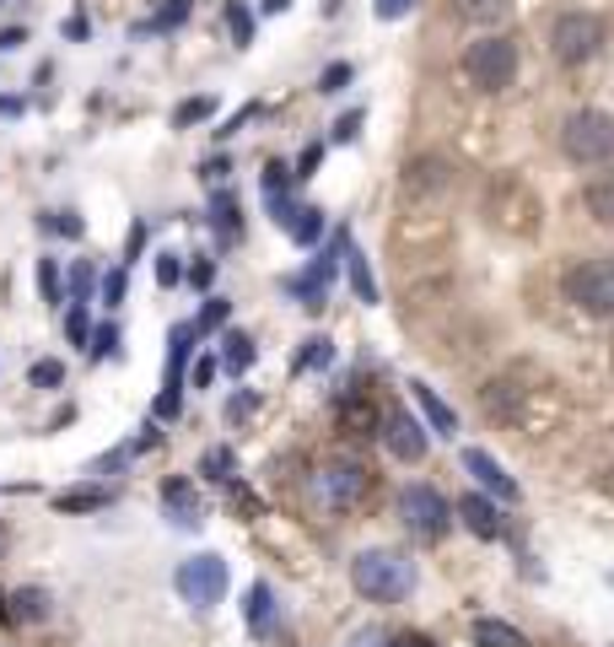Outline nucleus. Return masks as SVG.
Masks as SVG:
<instances>
[{
  "label": "nucleus",
  "instance_id": "1",
  "mask_svg": "<svg viewBox=\"0 0 614 647\" xmlns=\"http://www.w3.org/2000/svg\"><path fill=\"white\" fill-rule=\"evenodd\" d=\"M351 582H356V593L372 599V604H399L416 588V567L405 556H394V550H362L351 561Z\"/></svg>",
  "mask_w": 614,
  "mask_h": 647
},
{
  "label": "nucleus",
  "instance_id": "2",
  "mask_svg": "<svg viewBox=\"0 0 614 647\" xmlns=\"http://www.w3.org/2000/svg\"><path fill=\"white\" fill-rule=\"evenodd\" d=\"M560 151L582 168H604L614 162V120L599 109H577L560 120Z\"/></svg>",
  "mask_w": 614,
  "mask_h": 647
},
{
  "label": "nucleus",
  "instance_id": "3",
  "mask_svg": "<svg viewBox=\"0 0 614 647\" xmlns=\"http://www.w3.org/2000/svg\"><path fill=\"white\" fill-rule=\"evenodd\" d=\"M560 292L577 314L588 319H610L614 314V259H577L560 275Z\"/></svg>",
  "mask_w": 614,
  "mask_h": 647
},
{
  "label": "nucleus",
  "instance_id": "4",
  "mask_svg": "<svg viewBox=\"0 0 614 647\" xmlns=\"http://www.w3.org/2000/svg\"><path fill=\"white\" fill-rule=\"evenodd\" d=\"M464 76H469V87L475 92H507L512 81H518V44L512 38H501V33H486V38H475L469 49H464Z\"/></svg>",
  "mask_w": 614,
  "mask_h": 647
},
{
  "label": "nucleus",
  "instance_id": "5",
  "mask_svg": "<svg viewBox=\"0 0 614 647\" xmlns=\"http://www.w3.org/2000/svg\"><path fill=\"white\" fill-rule=\"evenodd\" d=\"M312 491H318V502H323L329 513H351V508H362L372 497V469L362 458H329V464L318 469Z\"/></svg>",
  "mask_w": 614,
  "mask_h": 647
},
{
  "label": "nucleus",
  "instance_id": "6",
  "mask_svg": "<svg viewBox=\"0 0 614 647\" xmlns=\"http://www.w3.org/2000/svg\"><path fill=\"white\" fill-rule=\"evenodd\" d=\"M604 49V22L593 11H560L550 27V55L560 65H588Z\"/></svg>",
  "mask_w": 614,
  "mask_h": 647
},
{
  "label": "nucleus",
  "instance_id": "7",
  "mask_svg": "<svg viewBox=\"0 0 614 647\" xmlns=\"http://www.w3.org/2000/svg\"><path fill=\"white\" fill-rule=\"evenodd\" d=\"M399 518H405L410 540H421V545H436V540L447 534V523H453L442 491H431V486H410V491L399 497Z\"/></svg>",
  "mask_w": 614,
  "mask_h": 647
},
{
  "label": "nucleus",
  "instance_id": "8",
  "mask_svg": "<svg viewBox=\"0 0 614 647\" xmlns=\"http://www.w3.org/2000/svg\"><path fill=\"white\" fill-rule=\"evenodd\" d=\"M179 593H184L189 604H200V610H211V604H221V593H227V561L221 556H194L179 567Z\"/></svg>",
  "mask_w": 614,
  "mask_h": 647
},
{
  "label": "nucleus",
  "instance_id": "9",
  "mask_svg": "<svg viewBox=\"0 0 614 647\" xmlns=\"http://www.w3.org/2000/svg\"><path fill=\"white\" fill-rule=\"evenodd\" d=\"M453 190V162L447 157H416V162H405V179H399V194L405 200H442V194Z\"/></svg>",
  "mask_w": 614,
  "mask_h": 647
},
{
  "label": "nucleus",
  "instance_id": "10",
  "mask_svg": "<svg viewBox=\"0 0 614 647\" xmlns=\"http://www.w3.org/2000/svg\"><path fill=\"white\" fill-rule=\"evenodd\" d=\"M377 438L388 443V453L394 458H405V464H421L431 449V438H427V427L410 416V410H388L383 416V427H377Z\"/></svg>",
  "mask_w": 614,
  "mask_h": 647
},
{
  "label": "nucleus",
  "instance_id": "11",
  "mask_svg": "<svg viewBox=\"0 0 614 647\" xmlns=\"http://www.w3.org/2000/svg\"><path fill=\"white\" fill-rule=\"evenodd\" d=\"M334 421H340V432L345 438H377V427H383V410L372 405V394L362 384H351L340 394V405H334Z\"/></svg>",
  "mask_w": 614,
  "mask_h": 647
},
{
  "label": "nucleus",
  "instance_id": "12",
  "mask_svg": "<svg viewBox=\"0 0 614 647\" xmlns=\"http://www.w3.org/2000/svg\"><path fill=\"white\" fill-rule=\"evenodd\" d=\"M528 394L534 388H523V373H507V378H491V384L480 388V405H486V416H496V421H518Z\"/></svg>",
  "mask_w": 614,
  "mask_h": 647
},
{
  "label": "nucleus",
  "instance_id": "13",
  "mask_svg": "<svg viewBox=\"0 0 614 647\" xmlns=\"http://www.w3.org/2000/svg\"><path fill=\"white\" fill-rule=\"evenodd\" d=\"M464 469H469V475H475V480L491 491L496 502H507V508L523 497V491H518V480H512V475H507V469H501V464H496L486 449H464Z\"/></svg>",
  "mask_w": 614,
  "mask_h": 647
},
{
  "label": "nucleus",
  "instance_id": "14",
  "mask_svg": "<svg viewBox=\"0 0 614 647\" xmlns=\"http://www.w3.org/2000/svg\"><path fill=\"white\" fill-rule=\"evenodd\" d=\"M458 518L469 523V534H480V540H501L507 534V518L496 508L491 497H480V491H469V497H458Z\"/></svg>",
  "mask_w": 614,
  "mask_h": 647
},
{
  "label": "nucleus",
  "instance_id": "15",
  "mask_svg": "<svg viewBox=\"0 0 614 647\" xmlns=\"http://www.w3.org/2000/svg\"><path fill=\"white\" fill-rule=\"evenodd\" d=\"M582 205H588V216H593L599 227H614V168H604V173H593V179H588Z\"/></svg>",
  "mask_w": 614,
  "mask_h": 647
},
{
  "label": "nucleus",
  "instance_id": "16",
  "mask_svg": "<svg viewBox=\"0 0 614 647\" xmlns=\"http://www.w3.org/2000/svg\"><path fill=\"white\" fill-rule=\"evenodd\" d=\"M507 11H512V0H453V16L469 27H496V22H507Z\"/></svg>",
  "mask_w": 614,
  "mask_h": 647
},
{
  "label": "nucleus",
  "instance_id": "17",
  "mask_svg": "<svg viewBox=\"0 0 614 647\" xmlns=\"http://www.w3.org/2000/svg\"><path fill=\"white\" fill-rule=\"evenodd\" d=\"M162 502H168L173 523H184V529H194V523H200V497H194V486H189V480H168V486H162Z\"/></svg>",
  "mask_w": 614,
  "mask_h": 647
},
{
  "label": "nucleus",
  "instance_id": "18",
  "mask_svg": "<svg viewBox=\"0 0 614 647\" xmlns=\"http://www.w3.org/2000/svg\"><path fill=\"white\" fill-rule=\"evenodd\" d=\"M5 615L22 621V626H33V621L49 615V593H44V588H16V593L5 599Z\"/></svg>",
  "mask_w": 614,
  "mask_h": 647
},
{
  "label": "nucleus",
  "instance_id": "19",
  "mask_svg": "<svg viewBox=\"0 0 614 647\" xmlns=\"http://www.w3.org/2000/svg\"><path fill=\"white\" fill-rule=\"evenodd\" d=\"M410 399L427 410V421L436 427V432H442V438H453V432H458V416H453V410L436 399V388H431V384H410Z\"/></svg>",
  "mask_w": 614,
  "mask_h": 647
},
{
  "label": "nucleus",
  "instance_id": "20",
  "mask_svg": "<svg viewBox=\"0 0 614 647\" xmlns=\"http://www.w3.org/2000/svg\"><path fill=\"white\" fill-rule=\"evenodd\" d=\"M189 340H194V324H179L173 329V351H168V394H179L184 388V362H189Z\"/></svg>",
  "mask_w": 614,
  "mask_h": 647
},
{
  "label": "nucleus",
  "instance_id": "21",
  "mask_svg": "<svg viewBox=\"0 0 614 647\" xmlns=\"http://www.w3.org/2000/svg\"><path fill=\"white\" fill-rule=\"evenodd\" d=\"M475 643L480 647H528V637L518 632V626H507V621H475Z\"/></svg>",
  "mask_w": 614,
  "mask_h": 647
},
{
  "label": "nucleus",
  "instance_id": "22",
  "mask_svg": "<svg viewBox=\"0 0 614 647\" xmlns=\"http://www.w3.org/2000/svg\"><path fill=\"white\" fill-rule=\"evenodd\" d=\"M221 367H227V373H248V367H253V340H248L243 329H232V334L221 340Z\"/></svg>",
  "mask_w": 614,
  "mask_h": 647
},
{
  "label": "nucleus",
  "instance_id": "23",
  "mask_svg": "<svg viewBox=\"0 0 614 647\" xmlns=\"http://www.w3.org/2000/svg\"><path fill=\"white\" fill-rule=\"evenodd\" d=\"M286 232H292L297 243H318V238H323V211H318V205H303V211H292Z\"/></svg>",
  "mask_w": 614,
  "mask_h": 647
},
{
  "label": "nucleus",
  "instance_id": "24",
  "mask_svg": "<svg viewBox=\"0 0 614 647\" xmlns=\"http://www.w3.org/2000/svg\"><path fill=\"white\" fill-rule=\"evenodd\" d=\"M345 270H351V286H356V297H362V303H377V281H372L367 259L356 254L351 243H345Z\"/></svg>",
  "mask_w": 614,
  "mask_h": 647
},
{
  "label": "nucleus",
  "instance_id": "25",
  "mask_svg": "<svg viewBox=\"0 0 614 647\" xmlns=\"http://www.w3.org/2000/svg\"><path fill=\"white\" fill-rule=\"evenodd\" d=\"M270 604H275L270 588L253 582V588H248V626H253V632H270Z\"/></svg>",
  "mask_w": 614,
  "mask_h": 647
},
{
  "label": "nucleus",
  "instance_id": "26",
  "mask_svg": "<svg viewBox=\"0 0 614 647\" xmlns=\"http://www.w3.org/2000/svg\"><path fill=\"white\" fill-rule=\"evenodd\" d=\"M216 227H221V238H238L243 232V211H238L232 194H216Z\"/></svg>",
  "mask_w": 614,
  "mask_h": 647
},
{
  "label": "nucleus",
  "instance_id": "27",
  "mask_svg": "<svg viewBox=\"0 0 614 647\" xmlns=\"http://www.w3.org/2000/svg\"><path fill=\"white\" fill-rule=\"evenodd\" d=\"M103 502H109V491H65L55 508H60V513H92V508H103Z\"/></svg>",
  "mask_w": 614,
  "mask_h": 647
},
{
  "label": "nucleus",
  "instance_id": "28",
  "mask_svg": "<svg viewBox=\"0 0 614 647\" xmlns=\"http://www.w3.org/2000/svg\"><path fill=\"white\" fill-rule=\"evenodd\" d=\"M329 362H334V345H329L323 334H312V340H307V351L297 356V367H329Z\"/></svg>",
  "mask_w": 614,
  "mask_h": 647
},
{
  "label": "nucleus",
  "instance_id": "29",
  "mask_svg": "<svg viewBox=\"0 0 614 647\" xmlns=\"http://www.w3.org/2000/svg\"><path fill=\"white\" fill-rule=\"evenodd\" d=\"M227 22H232V38H238V44L253 38V16H248L243 0H227Z\"/></svg>",
  "mask_w": 614,
  "mask_h": 647
},
{
  "label": "nucleus",
  "instance_id": "30",
  "mask_svg": "<svg viewBox=\"0 0 614 647\" xmlns=\"http://www.w3.org/2000/svg\"><path fill=\"white\" fill-rule=\"evenodd\" d=\"M38 292H44V303H60V270H55V259H38Z\"/></svg>",
  "mask_w": 614,
  "mask_h": 647
},
{
  "label": "nucleus",
  "instance_id": "31",
  "mask_svg": "<svg viewBox=\"0 0 614 647\" xmlns=\"http://www.w3.org/2000/svg\"><path fill=\"white\" fill-rule=\"evenodd\" d=\"M205 114H216V103H211V98H189V103H179L173 125L184 129V125H194V120H205Z\"/></svg>",
  "mask_w": 614,
  "mask_h": 647
},
{
  "label": "nucleus",
  "instance_id": "32",
  "mask_svg": "<svg viewBox=\"0 0 614 647\" xmlns=\"http://www.w3.org/2000/svg\"><path fill=\"white\" fill-rule=\"evenodd\" d=\"M351 87V65L340 60V65H329L323 76H318V92H345Z\"/></svg>",
  "mask_w": 614,
  "mask_h": 647
},
{
  "label": "nucleus",
  "instance_id": "33",
  "mask_svg": "<svg viewBox=\"0 0 614 647\" xmlns=\"http://www.w3.org/2000/svg\"><path fill=\"white\" fill-rule=\"evenodd\" d=\"M60 384H65L60 362H33V388H60Z\"/></svg>",
  "mask_w": 614,
  "mask_h": 647
},
{
  "label": "nucleus",
  "instance_id": "34",
  "mask_svg": "<svg viewBox=\"0 0 614 647\" xmlns=\"http://www.w3.org/2000/svg\"><path fill=\"white\" fill-rule=\"evenodd\" d=\"M65 334H70L76 345H87V334H92V324H87V308H81V303H76L70 314H65Z\"/></svg>",
  "mask_w": 614,
  "mask_h": 647
},
{
  "label": "nucleus",
  "instance_id": "35",
  "mask_svg": "<svg viewBox=\"0 0 614 647\" xmlns=\"http://www.w3.org/2000/svg\"><path fill=\"white\" fill-rule=\"evenodd\" d=\"M184 16H189V0H168V5L151 16V27H179Z\"/></svg>",
  "mask_w": 614,
  "mask_h": 647
},
{
  "label": "nucleus",
  "instance_id": "36",
  "mask_svg": "<svg viewBox=\"0 0 614 647\" xmlns=\"http://www.w3.org/2000/svg\"><path fill=\"white\" fill-rule=\"evenodd\" d=\"M205 475H216V480H232V453H227V449H211V453H205Z\"/></svg>",
  "mask_w": 614,
  "mask_h": 647
},
{
  "label": "nucleus",
  "instance_id": "37",
  "mask_svg": "<svg viewBox=\"0 0 614 647\" xmlns=\"http://www.w3.org/2000/svg\"><path fill=\"white\" fill-rule=\"evenodd\" d=\"M92 286H98V275H92V264H76V270H70V292H76V297L87 303V297H92Z\"/></svg>",
  "mask_w": 614,
  "mask_h": 647
},
{
  "label": "nucleus",
  "instance_id": "38",
  "mask_svg": "<svg viewBox=\"0 0 614 647\" xmlns=\"http://www.w3.org/2000/svg\"><path fill=\"white\" fill-rule=\"evenodd\" d=\"M227 314H232V308H227L221 297H211V303H205V314H200V324H194V334H200V329H216V324H227Z\"/></svg>",
  "mask_w": 614,
  "mask_h": 647
},
{
  "label": "nucleus",
  "instance_id": "39",
  "mask_svg": "<svg viewBox=\"0 0 614 647\" xmlns=\"http://www.w3.org/2000/svg\"><path fill=\"white\" fill-rule=\"evenodd\" d=\"M286 184H292V168H286V162H270V168H264V190L286 194Z\"/></svg>",
  "mask_w": 614,
  "mask_h": 647
},
{
  "label": "nucleus",
  "instance_id": "40",
  "mask_svg": "<svg viewBox=\"0 0 614 647\" xmlns=\"http://www.w3.org/2000/svg\"><path fill=\"white\" fill-rule=\"evenodd\" d=\"M179 275H184V270H179V254H157V281H162V286H179Z\"/></svg>",
  "mask_w": 614,
  "mask_h": 647
},
{
  "label": "nucleus",
  "instance_id": "41",
  "mask_svg": "<svg viewBox=\"0 0 614 647\" xmlns=\"http://www.w3.org/2000/svg\"><path fill=\"white\" fill-rule=\"evenodd\" d=\"M114 345H120V329H114V324H103V329L92 334V356H109Z\"/></svg>",
  "mask_w": 614,
  "mask_h": 647
},
{
  "label": "nucleus",
  "instance_id": "42",
  "mask_svg": "<svg viewBox=\"0 0 614 647\" xmlns=\"http://www.w3.org/2000/svg\"><path fill=\"white\" fill-rule=\"evenodd\" d=\"M44 227H55V232H65V238H81V222H76V211H60V216H49Z\"/></svg>",
  "mask_w": 614,
  "mask_h": 647
},
{
  "label": "nucleus",
  "instance_id": "43",
  "mask_svg": "<svg viewBox=\"0 0 614 647\" xmlns=\"http://www.w3.org/2000/svg\"><path fill=\"white\" fill-rule=\"evenodd\" d=\"M103 303H109V308H120L124 303V270H114V275L103 281Z\"/></svg>",
  "mask_w": 614,
  "mask_h": 647
},
{
  "label": "nucleus",
  "instance_id": "44",
  "mask_svg": "<svg viewBox=\"0 0 614 647\" xmlns=\"http://www.w3.org/2000/svg\"><path fill=\"white\" fill-rule=\"evenodd\" d=\"M410 5H416V0H377V16H383V22H399Z\"/></svg>",
  "mask_w": 614,
  "mask_h": 647
},
{
  "label": "nucleus",
  "instance_id": "45",
  "mask_svg": "<svg viewBox=\"0 0 614 647\" xmlns=\"http://www.w3.org/2000/svg\"><path fill=\"white\" fill-rule=\"evenodd\" d=\"M243 416H253V394H238V399L227 405V421H243Z\"/></svg>",
  "mask_w": 614,
  "mask_h": 647
},
{
  "label": "nucleus",
  "instance_id": "46",
  "mask_svg": "<svg viewBox=\"0 0 614 647\" xmlns=\"http://www.w3.org/2000/svg\"><path fill=\"white\" fill-rule=\"evenodd\" d=\"M216 378V356H205V362H194V388H205Z\"/></svg>",
  "mask_w": 614,
  "mask_h": 647
},
{
  "label": "nucleus",
  "instance_id": "47",
  "mask_svg": "<svg viewBox=\"0 0 614 647\" xmlns=\"http://www.w3.org/2000/svg\"><path fill=\"white\" fill-rule=\"evenodd\" d=\"M318 157H323V146H307V151H303V162H297V179H307V173L318 168Z\"/></svg>",
  "mask_w": 614,
  "mask_h": 647
},
{
  "label": "nucleus",
  "instance_id": "48",
  "mask_svg": "<svg viewBox=\"0 0 614 647\" xmlns=\"http://www.w3.org/2000/svg\"><path fill=\"white\" fill-rule=\"evenodd\" d=\"M356 125H362V114H345V120L334 125V140H351V135H356Z\"/></svg>",
  "mask_w": 614,
  "mask_h": 647
},
{
  "label": "nucleus",
  "instance_id": "49",
  "mask_svg": "<svg viewBox=\"0 0 614 647\" xmlns=\"http://www.w3.org/2000/svg\"><path fill=\"white\" fill-rule=\"evenodd\" d=\"M394 647H436V643H431V637H421V632H399V637H394Z\"/></svg>",
  "mask_w": 614,
  "mask_h": 647
},
{
  "label": "nucleus",
  "instance_id": "50",
  "mask_svg": "<svg viewBox=\"0 0 614 647\" xmlns=\"http://www.w3.org/2000/svg\"><path fill=\"white\" fill-rule=\"evenodd\" d=\"M22 44H27L22 27H5V33H0V49H22Z\"/></svg>",
  "mask_w": 614,
  "mask_h": 647
},
{
  "label": "nucleus",
  "instance_id": "51",
  "mask_svg": "<svg viewBox=\"0 0 614 647\" xmlns=\"http://www.w3.org/2000/svg\"><path fill=\"white\" fill-rule=\"evenodd\" d=\"M205 179H211V184H221V179H227V157H216V162H205Z\"/></svg>",
  "mask_w": 614,
  "mask_h": 647
},
{
  "label": "nucleus",
  "instance_id": "52",
  "mask_svg": "<svg viewBox=\"0 0 614 647\" xmlns=\"http://www.w3.org/2000/svg\"><path fill=\"white\" fill-rule=\"evenodd\" d=\"M189 281H194V286H211V259H200V264L189 270Z\"/></svg>",
  "mask_w": 614,
  "mask_h": 647
},
{
  "label": "nucleus",
  "instance_id": "53",
  "mask_svg": "<svg viewBox=\"0 0 614 647\" xmlns=\"http://www.w3.org/2000/svg\"><path fill=\"white\" fill-rule=\"evenodd\" d=\"M259 5H264V11H270V16H275V11H286V5H292V0H259Z\"/></svg>",
  "mask_w": 614,
  "mask_h": 647
},
{
  "label": "nucleus",
  "instance_id": "54",
  "mask_svg": "<svg viewBox=\"0 0 614 647\" xmlns=\"http://www.w3.org/2000/svg\"><path fill=\"white\" fill-rule=\"evenodd\" d=\"M16 109H22L16 98H0V114H16Z\"/></svg>",
  "mask_w": 614,
  "mask_h": 647
},
{
  "label": "nucleus",
  "instance_id": "55",
  "mask_svg": "<svg viewBox=\"0 0 614 647\" xmlns=\"http://www.w3.org/2000/svg\"><path fill=\"white\" fill-rule=\"evenodd\" d=\"M5 545H11V534H5V523H0V556H5Z\"/></svg>",
  "mask_w": 614,
  "mask_h": 647
},
{
  "label": "nucleus",
  "instance_id": "56",
  "mask_svg": "<svg viewBox=\"0 0 614 647\" xmlns=\"http://www.w3.org/2000/svg\"><path fill=\"white\" fill-rule=\"evenodd\" d=\"M0 621H11V615H5V593H0Z\"/></svg>",
  "mask_w": 614,
  "mask_h": 647
},
{
  "label": "nucleus",
  "instance_id": "57",
  "mask_svg": "<svg viewBox=\"0 0 614 647\" xmlns=\"http://www.w3.org/2000/svg\"><path fill=\"white\" fill-rule=\"evenodd\" d=\"M610 362H614V345H610Z\"/></svg>",
  "mask_w": 614,
  "mask_h": 647
}]
</instances>
